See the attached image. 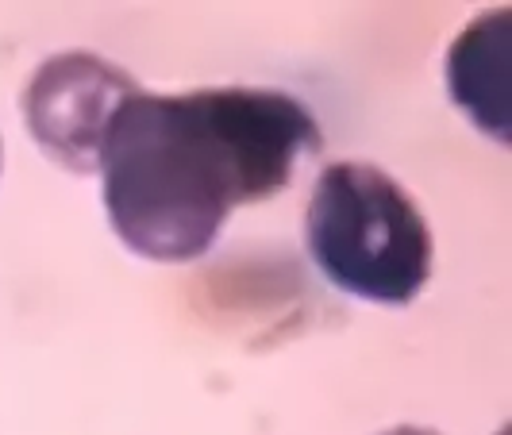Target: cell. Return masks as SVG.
Listing matches in <instances>:
<instances>
[{
    "mask_svg": "<svg viewBox=\"0 0 512 435\" xmlns=\"http://www.w3.org/2000/svg\"><path fill=\"white\" fill-rule=\"evenodd\" d=\"M378 435H439L432 428H416V424H401V428H389V432H378Z\"/></svg>",
    "mask_w": 512,
    "mask_h": 435,
    "instance_id": "obj_5",
    "label": "cell"
},
{
    "mask_svg": "<svg viewBox=\"0 0 512 435\" xmlns=\"http://www.w3.org/2000/svg\"><path fill=\"white\" fill-rule=\"evenodd\" d=\"M316 154L320 124L285 89H139L108 124L97 174L108 224L135 255L193 262L231 208L278 197Z\"/></svg>",
    "mask_w": 512,
    "mask_h": 435,
    "instance_id": "obj_1",
    "label": "cell"
},
{
    "mask_svg": "<svg viewBox=\"0 0 512 435\" xmlns=\"http://www.w3.org/2000/svg\"><path fill=\"white\" fill-rule=\"evenodd\" d=\"M0 166H4V143H0Z\"/></svg>",
    "mask_w": 512,
    "mask_h": 435,
    "instance_id": "obj_6",
    "label": "cell"
},
{
    "mask_svg": "<svg viewBox=\"0 0 512 435\" xmlns=\"http://www.w3.org/2000/svg\"><path fill=\"white\" fill-rule=\"evenodd\" d=\"M305 243L316 270L343 293L409 305L432 278V228L405 185L370 162H335L305 212Z\"/></svg>",
    "mask_w": 512,
    "mask_h": 435,
    "instance_id": "obj_2",
    "label": "cell"
},
{
    "mask_svg": "<svg viewBox=\"0 0 512 435\" xmlns=\"http://www.w3.org/2000/svg\"><path fill=\"white\" fill-rule=\"evenodd\" d=\"M139 93L135 77L93 51L47 58L27 81L24 120L39 151L74 174L101 170V147L120 104Z\"/></svg>",
    "mask_w": 512,
    "mask_h": 435,
    "instance_id": "obj_3",
    "label": "cell"
},
{
    "mask_svg": "<svg viewBox=\"0 0 512 435\" xmlns=\"http://www.w3.org/2000/svg\"><path fill=\"white\" fill-rule=\"evenodd\" d=\"M509 8L486 12L455 39L447 51V89L462 112L489 131L497 143H509Z\"/></svg>",
    "mask_w": 512,
    "mask_h": 435,
    "instance_id": "obj_4",
    "label": "cell"
}]
</instances>
